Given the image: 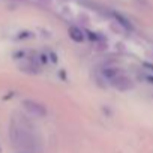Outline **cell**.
<instances>
[{
  "label": "cell",
  "instance_id": "7a4b0ae2",
  "mask_svg": "<svg viewBox=\"0 0 153 153\" xmlns=\"http://www.w3.org/2000/svg\"><path fill=\"white\" fill-rule=\"evenodd\" d=\"M108 83H110L111 87H114V89H117V90H120V92H126V90H129V89L134 87L132 80L129 78V76H128L123 71H120L116 76H113Z\"/></svg>",
  "mask_w": 153,
  "mask_h": 153
},
{
  "label": "cell",
  "instance_id": "ba28073f",
  "mask_svg": "<svg viewBox=\"0 0 153 153\" xmlns=\"http://www.w3.org/2000/svg\"><path fill=\"white\" fill-rule=\"evenodd\" d=\"M41 2H45V3H50V2H51V0H41Z\"/></svg>",
  "mask_w": 153,
  "mask_h": 153
},
{
  "label": "cell",
  "instance_id": "52a82bcc",
  "mask_svg": "<svg viewBox=\"0 0 153 153\" xmlns=\"http://www.w3.org/2000/svg\"><path fill=\"white\" fill-rule=\"evenodd\" d=\"M143 68H144V71L153 74V65H152V63H143Z\"/></svg>",
  "mask_w": 153,
  "mask_h": 153
},
{
  "label": "cell",
  "instance_id": "3957f363",
  "mask_svg": "<svg viewBox=\"0 0 153 153\" xmlns=\"http://www.w3.org/2000/svg\"><path fill=\"white\" fill-rule=\"evenodd\" d=\"M23 108L33 117H45L47 116V108L38 101L33 99H24L23 101Z\"/></svg>",
  "mask_w": 153,
  "mask_h": 153
},
{
  "label": "cell",
  "instance_id": "6da1fadb",
  "mask_svg": "<svg viewBox=\"0 0 153 153\" xmlns=\"http://www.w3.org/2000/svg\"><path fill=\"white\" fill-rule=\"evenodd\" d=\"M9 140L15 153H39L41 141L33 125L21 114H15L9 123Z\"/></svg>",
  "mask_w": 153,
  "mask_h": 153
},
{
  "label": "cell",
  "instance_id": "9c48e42d",
  "mask_svg": "<svg viewBox=\"0 0 153 153\" xmlns=\"http://www.w3.org/2000/svg\"><path fill=\"white\" fill-rule=\"evenodd\" d=\"M138 2H143V3H146V0H138Z\"/></svg>",
  "mask_w": 153,
  "mask_h": 153
},
{
  "label": "cell",
  "instance_id": "277c9868",
  "mask_svg": "<svg viewBox=\"0 0 153 153\" xmlns=\"http://www.w3.org/2000/svg\"><path fill=\"white\" fill-rule=\"evenodd\" d=\"M68 35H69V38L74 41V42H84V39H86V36H84V32L80 29V27H76V26H71L69 27V30H68Z\"/></svg>",
  "mask_w": 153,
  "mask_h": 153
},
{
  "label": "cell",
  "instance_id": "8992f818",
  "mask_svg": "<svg viewBox=\"0 0 153 153\" xmlns=\"http://www.w3.org/2000/svg\"><path fill=\"white\" fill-rule=\"evenodd\" d=\"M140 78L144 80V81H147V83H150V84H153V74H152V72L143 71V72L140 74Z\"/></svg>",
  "mask_w": 153,
  "mask_h": 153
},
{
  "label": "cell",
  "instance_id": "5b68a950",
  "mask_svg": "<svg viewBox=\"0 0 153 153\" xmlns=\"http://www.w3.org/2000/svg\"><path fill=\"white\" fill-rule=\"evenodd\" d=\"M114 18H116V21L126 30V32H132V24H131V21L129 20H126L123 15H120V14H114Z\"/></svg>",
  "mask_w": 153,
  "mask_h": 153
}]
</instances>
